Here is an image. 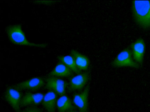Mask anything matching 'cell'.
<instances>
[{"label":"cell","mask_w":150,"mask_h":112,"mask_svg":"<svg viewBox=\"0 0 150 112\" xmlns=\"http://www.w3.org/2000/svg\"><path fill=\"white\" fill-rule=\"evenodd\" d=\"M132 12L135 22L140 27L150 28V1H134Z\"/></svg>","instance_id":"cell-1"},{"label":"cell","mask_w":150,"mask_h":112,"mask_svg":"<svg viewBox=\"0 0 150 112\" xmlns=\"http://www.w3.org/2000/svg\"><path fill=\"white\" fill-rule=\"evenodd\" d=\"M6 30L8 39L15 45L38 48H44L47 45L45 43L36 44L30 42L26 39L21 26L20 24L11 25L7 27Z\"/></svg>","instance_id":"cell-2"},{"label":"cell","mask_w":150,"mask_h":112,"mask_svg":"<svg viewBox=\"0 0 150 112\" xmlns=\"http://www.w3.org/2000/svg\"><path fill=\"white\" fill-rule=\"evenodd\" d=\"M112 65L115 68L130 67L138 69L140 66L133 60L131 50L127 48L121 52L112 62Z\"/></svg>","instance_id":"cell-3"},{"label":"cell","mask_w":150,"mask_h":112,"mask_svg":"<svg viewBox=\"0 0 150 112\" xmlns=\"http://www.w3.org/2000/svg\"><path fill=\"white\" fill-rule=\"evenodd\" d=\"M4 98L15 112H21L20 102L22 99L21 94L15 87H9L6 90Z\"/></svg>","instance_id":"cell-4"},{"label":"cell","mask_w":150,"mask_h":112,"mask_svg":"<svg viewBox=\"0 0 150 112\" xmlns=\"http://www.w3.org/2000/svg\"><path fill=\"white\" fill-rule=\"evenodd\" d=\"M130 48L133 60L140 66L142 65L145 50L144 39L141 38L137 39L131 44Z\"/></svg>","instance_id":"cell-5"},{"label":"cell","mask_w":150,"mask_h":112,"mask_svg":"<svg viewBox=\"0 0 150 112\" xmlns=\"http://www.w3.org/2000/svg\"><path fill=\"white\" fill-rule=\"evenodd\" d=\"M67 83L63 80L54 76H50L47 79L46 88L60 96L64 95Z\"/></svg>","instance_id":"cell-6"},{"label":"cell","mask_w":150,"mask_h":112,"mask_svg":"<svg viewBox=\"0 0 150 112\" xmlns=\"http://www.w3.org/2000/svg\"><path fill=\"white\" fill-rule=\"evenodd\" d=\"M89 87L87 86L80 93L74 95L73 102L81 112H88V96Z\"/></svg>","instance_id":"cell-7"},{"label":"cell","mask_w":150,"mask_h":112,"mask_svg":"<svg viewBox=\"0 0 150 112\" xmlns=\"http://www.w3.org/2000/svg\"><path fill=\"white\" fill-rule=\"evenodd\" d=\"M44 84V80L40 77L33 78L15 85L18 90L35 91L40 89Z\"/></svg>","instance_id":"cell-8"},{"label":"cell","mask_w":150,"mask_h":112,"mask_svg":"<svg viewBox=\"0 0 150 112\" xmlns=\"http://www.w3.org/2000/svg\"><path fill=\"white\" fill-rule=\"evenodd\" d=\"M44 97V94L41 93H26L21 99L20 106H36L42 102Z\"/></svg>","instance_id":"cell-9"},{"label":"cell","mask_w":150,"mask_h":112,"mask_svg":"<svg viewBox=\"0 0 150 112\" xmlns=\"http://www.w3.org/2000/svg\"><path fill=\"white\" fill-rule=\"evenodd\" d=\"M89 74L88 72L80 74L70 79L69 90L74 91L82 89L88 80Z\"/></svg>","instance_id":"cell-10"},{"label":"cell","mask_w":150,"mask_h":112,"mask_svg":"<svg viewBox=\"0 0 150 112\" xmlns=\"http://www.w3.org/2000/svg\"><path fill=\"white\" fill-rule=\"evenodd\" d=\"M57 94L50 90L44 97L42 104L43 106L49 112H54L57 102Z\"/></svg>","instance_id":"cell-11"},{"label":"cell","mask_w":150,"mask_h":112,"mask_svg":"<svg viewBox=\"0 0 150 112\" xmlns=\"http://www.w3.org/2000/svg\"><path fill=\"white\" fill-rule=\"evenodd\" d=\"M71 55L74 58L77 68L80 71L88 69L90 60L88 57L73 49L71 51Z\"/></svg>","instance_id":"cell-12"},{"label":"cell","mask_w":150,"mask_h":112,"mask_svg":"<svg viewBox=\"0 0 150 112\" xmlns=\"http://www.w3.org/2000/svg\"><path fill=\"white\" fill-rule=\"evenodd\" d=\"M73 72L68 66L59 61L49 74L50 76L69 77L72 75Z\"/></svg>","instance_id":"cell-13"},{"label":"cell","mask_w":150,"mask_h":112,"mask_svg":"<svg viewBox=\"0 0 150 112\" xmlns=\"http://www.w3.org/2000/svg\"><path fill=\"white\" fill-rule=\"evenodd\" d=\"M56 106L59 112H69L76 110L71 100L65 95H62L57 99Z\"/></svg>","instance_id":"cell-14"},{"label":"cell","mask_w":150,"mask_h":112,"mask_svg":"<svg viewBox=\"0 0 150 112\" xmlns=\"http://www.w3.org/2000/svg\"><path fill=\"white\" fill-rule=\"evenodd\" d=\"M57 59L59 61L68 66L74 72L77 74L80 73L81 71L77 68L71 55L60 56L58 57Z\"/></svg>","instance_id":"cell-15"},{"label":"cell","mask_w":150,"mask_h":112,"mask_svg":"<svg viewBox=\"0 0 150 112\" xmlns=\"http://www.w3.org/2000/svg\"><path fill=\"white\" fill-rule=\"evenodd\" d=\"M21 112H42V111L36 106H30L26 108Z\"/></svg>","instance_id":"cell-16"},{"label":"cell","mask_w":150,"mask_h":112,"mask_svg":"<svg viewBox=\"0 0 150 112\" xmlns=\"http://www.w3.org/2000/svg\"><path fill=\"white\" fill-rule=\"evenodd\" d=\"M35 3H40L39 4H46V5H51V4H53L54 3H55L56 1H34Z\"/></svg>","instance_id":"cell-17"},{"label":"cell","mask_w":150,"mask_h":112,"mask_svg":"<svg viewBox=\"0 0 150 112\" xmlns=\"http://www.w3.org/2000/svg\"><path fill=\"white\" fill-rule=\"evenodd\" d=\"M69 112H81V111H77L76 110H72V111H71Z\"/></svg>","instance_id":"cell-18"}]
</instances>
